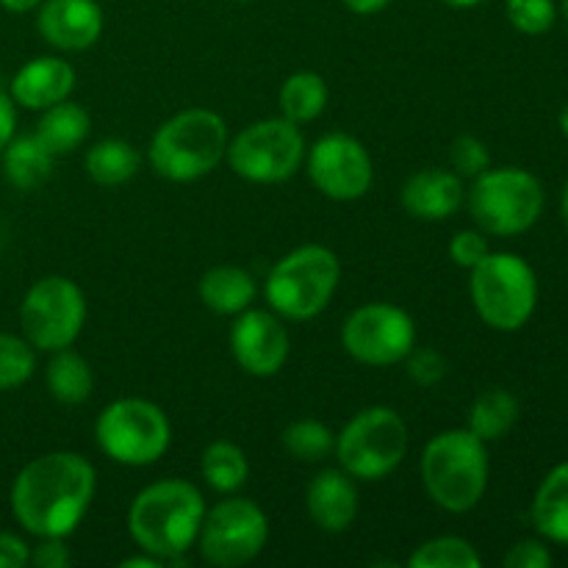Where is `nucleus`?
<instances>
[{"instance_id":"nucleus-1","label":"nucleus","mask_w":568,"mask_h":568,"mask_svg":"<svg viewBox=\"0 0 568 568\" xmlns=\"http://www.w3.org/2000/svg\"><path fill=\"white\" fill-rule=\"evenodd\" d=\"M98 488L94 466L78 453H48L20 469L11 514L37 538H67L89 514Z\"/></svg>"},{"instance_id":"nucleus-2","label":"nucleus","mask_w":568,"mask_h":568,"mask_svg":"<svg viewBox=\"0 0 568 568\" xmlns=\"http://www.w3.org/2000/svg\"><path fill=\"white\" fill-rule=\"evenodd\" d=\"M203 516V494L189 480L172 477L150 483L136 494L128 510V532L142 552L175 566L197 544Z\"/></svg>"},{"instance_id":"nucleus-3","label":"nucleus","mask_w":568,"mask_h":568,"mask_svg":"<svg viewBox=\"0 0 568 568\" xmlns=\"http://www.w3.org/2000/svg\"><path fill=\"white\" fill-rule=\"evenodd\" d=\"M422 483L433 503L447 514H469L488 488L486 442L471 430H444L422 453Z\"/></svg>"},{"instance_id":"nucleus-4","label":"nucleus","mask_w":568,"mask_h":568,"mask_svg":"<svg viewBox=\"0 0 568 568\" xmlns=\"http://www.w3.org/2000/svg\"><path fill=\"white\" fill-rule=\"evenodd\" d=\"M227 142V125L216 111H178L155 131L150 142V164L166 181L192 183L220 166Z\"/></svg>"},{"instance_id":"nucleus-5","label":"nucleus","mask_w":568,"mask_h":568,"mask_svg":"<svg viewBox=\"0 0 568 568\" xmlns=\"http://www.w3.org/2000/svg\"><path fill=\"white\" fill-rule=\"evenodd\" d=\"M338 281L342 264L336 253L322 244H303L272 266L264 283V297L283 320L305 322L331 305Z\"/></svg>"},{"instance_id":"nucleus-6","label":"nucleus","mask_w":568,"mask_h":568,"mask_svg":"<svg viewBox=\"0 0 568 568\" xmlns=\"http://www.w3.org/2000/svg\"><path fill=\"white\" fill-rule=\"evenodd\" d=\"M469 281L471 303L488 327L516 333L530 322L538 305V281L532 266L516 253H488Z\"/></svg>"},{"instance_id":"nucleus-7","label":"nucleus","mask_w":568,"mask_h":568,"mask_svg":"<svg viewBox=\"0 0 568 568\" xmlns=\"http://www.w3.org/2000/svg\"><path fill=\"white\" fill-rule=\"evenodd\" d=\"M333 453L338 466L355 480H383L405 460L408 425L388 405H372L342 427Z\"/></svg>"},{"instance_id":"nucleus-8","label":"nucleus","mask_w":568,"mask_h":568,"mask_svg":"<svg viewBox=\"0 0 568 568\" xmlns=\"http://www.w3.org/2000/svg\"><path fill=\"white\" fill-rule=\"evenodd\" d=\"M469 211L483 233L519 236L541 220L544 186L532 172L519 166H488L469 189Z\"/></svg>"},{"instance_id":"nucleus-9","label":"nucleus","mask_w":568,"mask_h":568,"mask_svg":"<svg viewBox=\"0 0 568 568\" xmlns=\"http://www.w3.org/2000/svg\"><path fill=\"white\" fill-rule=\"evenodd\" d=\"M94 442L109 460L139 469L164 458L172 444V425L150 399H114L94 422Z\"/></svg>"},{"instance_id":"nucleus-10","label":"nucleus","mask_w":568,"mask_h":568,"mask_svg":"<svg viewBox=\"0 0 568 568\" xmlns=\"http://www.w3.org/2000/svg\"><path fill=\"white\" fill-rule=\"evenodd\" d=\"M227 164L250 183H283L305 164V136L286 116L253 122L227 142Z\"/></svg>"},{"instance_id":"nucleus-11","label":"nucleus","mask_w":568,"mask_h":568,"mask_svg":"<svg viewBox=\"0 0 568 568\" xmlns=\"http://www.w3.org/2000/svg\"><path fill=\"white\" fill-rule=\"evenodd\" d=\"M20 325L33 349L59 353L72 347L87 325V297L81 286L61 275L37 281L20 305Z\"/></svg>"},{"instance_id":"nucleus-12","label":"nucleus","mask_w":568,"mask_h":568,"mask_svg":"<svg viewBox=\"0 0 568 568\" xmlns=\"http://www.w3.org/2000/svg\"><path fill=\"white\" fill-rule=\"evenodd\" d=\"M270 538V519L264 510L244 497H227L205 510L197 532V547L205 564L216 568L247 566L261 555Z\"/></svg>"},{"instance_id":"nucleus-13","label":"nucleus","mask_w":568,"mask_h":568,"mask_svg":"<svg viewBox=\"0 0 568 568\" xmlns=\"http://www.w3.org/2000/svg\"><path fill=\"white\" fill-rule=\"evenodd\" d=\"M342 347L364 366H394L416 347V325L408 311L392 303H366L342 325Z\"/></svg>"},{"instance_id":"nucleus-14","label":"nucleus","mask_w":568,"mask_h":568,"mask_svg":"<svg viewBox=\"0 0 568 568\" xmlns=\"http://www.w3.org/2000/svg\"><path fill=\"white\" fill-rule=\"evenodd\" d=\"M311 183L336 203H353L372 189L375 166L364 144L349 133H327L305 153Z\"/></svg>"},{"instance_id":"nucleus-15","label":"nucleus","mask_w":568,"mask_h":568,"mask_svg":"<svg viewBox=\"0 0 568 568\" xmlns=\"http://www.w3.org/2000/svg\"><path fill=\"white\" fill-rule=\"evenodd\" d=\"M231 353L253 377H275L288 361V333L275 311L247 308L231 327Z\"/></svg>"},{"instance_id":"nucleus-16","label":"nucleus","mask_w":568,"mask_h":568,"mask_svg":"<svg viewBox=\"0 0 568 568\" xmlns=\"http://www.w3.org/2000/svg\"><path fill=\"white\" fill-rule=\"evenodd\" d=\"M105 26L98 0H42L37 28L42 39L67 53L89 50L100 39Z\"/></svg>"},{"instance_id":"nucleus-17","label":"nucleus","mask_w":568,"mask_h":568,"mask_svg":"<svg viewBox=\"0 0 568 568\" xmlns=\"http://www.w3.org/2000/svg\"><path fill=\"white\" fill-rule=\"evenodd\" d=\"M75 89V70L59 55H39L22 64L11 78L9 94L17 105L31 111H44L67 100Z\"/></svg>"},{"instance_id":"nucleus-18","label":"nucleus","mask_w":568,"mask_h":568,"mask_svg":"<svg viewBox=\"0 0 568 568\" xmlns=\"http://www.w3.org/2000/svg\"><path fill=\"white\" fill-rule=\"evenodd\" d=\"M399 200H403V209L408 211L414 220H449L453 214H458V209L466 200L464 178L455 175L453 170L427 166V170L416 172V175H410L408 181H405Z\"/></svg>"},{"instance_id":"nucleus-19","label":"nucleus","mask_w":568,"mask_h":568,"mask_svg":"<svg viewBox=\"0 0 568 568\" xmlns=\"http://www.w3.org/2000/svg\"><path fill=\"white\" fill-rule=\"evenodd\" d=\"M305 508L311 521L325 532H344L358 516V488L355 477L344 469H322L305 491Z\"/></svg>"},{"instance_id":"nucleus-20","label":"nucleus","mask_w":568,"mask_h":568,"mask_svg":"<svg viewBox=\"0 0 568 568\" xmlns=\"http://www.w3.org/2000/svg\"><path fill=\"white\" fill-rule=\"evenodd\" d=\"M258 297V283L242 266H214L200 277V300L209 311L220 316H239L253 308Z\"/></svg>"},{"instance_id":"nucleus-21","label":"nucleus","mask_w":568,"mask_h":568,"mask_svg":"<svg viewBox=\"0 0 568 568\" xmlns=\"http://www.w3.org/2000/svg\"><path fill=\"white\" fill-rule=\"evenodd\" d=\"M3 172L6 181L20 192H33L44 186L53 172L55 155L39 142L37 133L31 136H11V142L3 150Z\"/></svg>"},{"instance_id":"nucleus-22","label":"nucleus","mask_w":568,"mask_h":568,"mask_svg":"<svg viewBox=\"0 0 568 568\" xmlns=\"http://www.w3.org/2000/svg\"><path fill=\"white\" fill-rule=\"evenodd\" d=\"M532 525L547 541L568 547V460L555 466L532 499Z\"/></svg>"},{"instance_id":"nucleus-23","label":"nucleus","mask_w":568,"mask_h":568,"mask_svg":"<svg viewBox=\"0 0 568 568\" xmlns=\"http://www.w3.org/2000/svg\"><path fill=\"white\" fill-rule=\"evenodd\" d=\"M89 111L83 105L70 103V98L44 109L42 120L37 125V136L53 155H67L81 148L83 139L89 136Z\"/></svg>"},{"instance_id":"nucleus-24","label":"nucleus","mask_w":568,"mask_h":568,"mask_svg":"<svg viewBox=\"0 0 568 568\" xmlns=\"http://www.w3.org/2000/svg\"><path fill=\"white\" fill-rule=\"evenodd\" d=\"M83 164H87V175L98 186H122V183L136 178L142 155L125 139H103V142L89 148Z\"/></svg>"},{"instance_id":"nucleus-25","label":"nucleus","mask_w":568,"mask_h":568,"mask_svg":"<svg viewBox=\"0 0 568 568\" xmlns=\"http://www.w3.org/2000/svg\"><path fill=\"white\" fill-rule=\"evenodd\" d=\"M44 381H48L50 397L61 405L87 403L89 394H92L94 388L92 366L87 364V358L72 353L70 347L53 353L48 372H44Z\"/></svg>"},{"instance_id":"nucleus-26","label":"nucleus","mask_w":568,"mask_h":568,"mask_svg":"<svg viewBox=\"0 0 568 568\" xmlns=\"http://www.w3.org/2000/svg\"><path fill=\"white\" fill-rule=\"evenodd\" d=\"M516 422H519V399L505 388H488L471 403L466 430H471L480 442L488 444L508 436Z\"/></svg>"},{"instance_id":"nucleus-27","label":"nucleus","mask_w":568,"mask_h":568,"mask_svg":"<svg viewBox=\"0 0 568 568\" xmlns=\"http://www.w3.org/2000/svg\"><path fill=\"white\" fill-rule=\"evenodd\" d=\"M327 83L320 72H294L281 87V116L292 120L294 125L314 122L327 109Z\"/></svg>"},{"instance_id":"nucleus-28","label":"nucleus","mask_w":568,"mask_h":568,"mask_svg":"<svg viewBox=\"0 0 568 568\" xmlns=\"http://www.w3.org/2000/svg\"><path fill=\"white\" fill-rule=\"evenodd\" d=\"M200 471H203V480L209 483V488L220 494H233L247 483L250 464L239 444L214 442L203 449Z\"/></svg>"},{"instance_id":"nucleus-29","label":"nucleus","mask_w":568,"mask_h":568,"mask_svg":"<svg viewBox=\"0 0 568 568\" xmlns=\"http://www.w3.org/2000/svg\"><path fill=\"white\" fill-rule=\"evenodd\" d=\"M283 449L300 464H320L336 447V433L320 419H300L283 430Z\"/></svg>"},{"instance_id":"nucleus-30","label":"nucleus","mask_w":568,"mask_h":568,"mask_svg":"<svg viewBox=\"0 0 568 568\" xmlns=\"http://www.w3.org/2000/svg\"><path fill=\"white\" fill-rule=\"evenodd\" d=\"M480 555L466 538L442 536L422 544L408 558L410 568H480Z\"/></svg>"},{"instance_id":"nucleus-31","label":"nucleus","mask_w":568,"mask_h":568,"mask_svg":"<svg viewBox=\"0 0 568 568\" xmlns=\"http://www.w3.org/2000/svg\"><path fill=\"white\" fill-rule=\"evenodd\" d=\"M37 369V349L28 344L26 336H11L0 333V392L20 388L31 381Z\"/></svg>"},{"instance_id":"nucleus-32","label":"nucleus","mask_w":568,"mask_h":568,"mask_svg":"<svg viewBox=\"0 0 568 568\" xmlns=\"http://www.w3.org/2000/svg\"><path fill=\"white\" fill-rule=\"evenodd\" d=\"M505 14L519 33L541 37L558 20V6L555 0H505Z\"/></svg>"},{"instance_id":"nucleus-33","label":"nucleus","mask_w":568,"mask_h":568,"mask_svg":"<svg viewBox=\"0 0 568 568\" xmlns=\"http://www.w3.org/2000/svg\"><path fill=\"white\" fill-rule=\"evenodd\" d=\"M449 164L453 172L460 178H477L491 166V153H488L486 142L477 136H458L449 148Z\"/></svg>"},{"instance_id":"nucleus-34","label":"nucleus","mask_w":568,"mask_h":568,"mask_svg":"<svg viewBox=\"0 0 568 568\" xmlns=\"http://www.w3.org/2000/svg\"><path fill=\"white\" fill-rule=\"evenodd\" d=\"M405 366H408V377L416 383V386H436L447 377V358L436 349H410L408 358H405Z\"/></svg>"},{"instance_id":"nucleus-35","label":"nucleus","mask_w":568,"mask_h":568,"mask_svg":"<svg viewBox=\"0 0 568 568\" xmlns=\"http://www.w3.org/2000/svg\"><path fill=\"white\" fill-rule=\"evenodd\" d=\"M488 253H491V250H488L483 231H458L453 236V242H449V258H453V264L460 266V270H475Z\"/></svg>"},{"instance_id":"nucleus-36","label":"nucleus","mask_w":568,"mask_h":568,"mask_svg":"<svg viewBox=\"0 0 568 568\" xmlns=\"http://www.w3.org/2000/svg\"><path fill=\"white\" fill-rule=\"evenodd\" d=\"M505 568H549L552 552L541 541H519L505 555Z\"/></svg>"},{"instance_id":"nucleus-37","label":"nucleus","mask_w":568,"mask_h":568,"mask_svg":"<svg viewBox=\"0 0 568 568\" xmlns=\"http://www.w3.org/2000/svg\"><path fill=\"white\" fill-rule=\"evenodd\" d=\"M31 564L37 568H67L72 564L64 538H39L37 549H31Z\"/></svg>"},{"instance_id":"nucleus-38","label":"nucleus","mask_w":568,"mask_h":568,"mask_svg":"<svg viewBox=\"0 0 568 568\" xmlns=\"http://www.w3.org/2000/svg\"><path fill=\"white\" fill-rule=\"evenodd\" d=\"M31 564V547L11 532H0V568H22Z\"/></svg>"},{"instance_id":"nucleus-39","label":"nucleus","mask_w":568,"mask_h":568,"mask_svg":"<svg viewBox=\"0 0 568 568\" xmlns=\"http://www.w3.org/2000/svg\"><path fill=\"white\" fill-rule=\"evenodd\" d=\"M17 131V103L9 92L0 89V150L11 142Z\"/></svg>"},{"instance_id":"nucleus-40","label":"nucleus","mask_w":568,"mask_h":568,"mask_svg":"<svg viewBox=\"0 0 568 568\" xmlns=\"http://www.w3.org/2000/svg\"><path fill=\"white\" fill-rule=\"evenodd\" d=\"M342 3L347 6L353 14L366 17V14H377V11H383L392 0H342Z\"/></svg>"},{"instance_id":"nucleus-41","label":"nucleus","mask_w":568,"mask_h":568,"mask_svg":"<svg viewBox=\"0 0 568 568\" xmlns=\"http://www.w3.org/2000/svg\"><path fill=\"white\" fill-rule=\"evenodd\" d=\"M120 566L122 568H164V560H159L155 555L144 552V555H136V558H125Z\"/></svg>"},{"instance_id":"nucleus-42","label":"nucleus","mask_w":568,"mask_h":568,"mask_svg":"<svg viewBox=\"0 0 568 568\" xmlns=\"http://www.w3.org/2000/svg\"><path fill=\"white\" fill-rule=\"evenodd\" d=\"M6 11H14V14H26V11H33L42 6V0H0Z\"/></svg>"},{"instance_id":"nucleus-43","label":"nucleus","mask_w":568,"mask_h":568,"mask_svg":"<svg viewBox=\"0 0 568 568\" xmlns=\"http://www.w3.org/2000/svg\"><path fill=\"white\" fill-rule=\"evenodd\" d=\"M438 3L449 6V9H475V6H480L483 0H438Z\"/></svg>"},{"instance_id":"nucleus-44","label":"nucleus","mask_w":568,"mask_h":568,"mask_svg":"<svg viewBox=\"0 0 568 568\" xmlns=\"http://www.w3.org/2000/svg\"><path fill=\"white\" fill-rule=\"evenodd\" d=\"M560 214H564L566 231H568V183H566V189H564V200H560Z\"/></svg>"},{"instance_id":"nucleus-45","label":"nucleus","mask_w":568,"mask_h":568,"mask_svg":"<svg viewBox=\"0 0 568 568\" xmlns=\"http://www.w3.org/2000/svg\"><path fill=\"white\" fill-rule=\"evenodd\" d=\"M560 133H564V136L568 139V103L564 105V111H560Z\"/></svg>"},{"instance_id":"nucleus-46","label":"nucleus","mask_w":568,"mask_h":568,"mask_svg":"<svg viewBox=\"0 0 568 568\" xmlns=\"http://www.w3.org/2000/svg\"><path fill=\"white\" fill-rule=\"evenodd\" d=\"M560 14H564L568 20V0H560Z\"/></svg>"},{"instance_id":"nucleus-47","label":"nucleus","mask_w":568,"mask_h":568,"mask_svg":"<svg viewBox=\"0 0 568 568\" xmlns=\"http://www.w3.org/2000/svg\"><path fill=\"white\" fill-rule=\"evenodd\" d=\"M239 3H247V0H239Z\"/></svg>"}]
</instances>
